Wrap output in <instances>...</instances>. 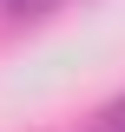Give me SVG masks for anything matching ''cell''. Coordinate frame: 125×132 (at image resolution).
<instances>
[{"instance_id": "cell-1", "label": "cell", "mask_w": 125, "mask_h": 132, "mask_svg": "<svg viewBox=\"0 0 125 132\" xmlns=\"http://www.w3.org/2000/svg\"><path fill=\"white\" fill-rule=\"evenodd\" d=\"M0 7H7V20H20V27H26V20H53L66 0H0Z\"/></svg>"}, {"instance_id": "cell-2", "label": "cell", "mask_w": 125, "mask_h": 132, "mask_svg": "<svg viewBox=\"0 0 125 132\" xmlns=\"http://www.w3.org/2000/svg\"><path fill=\"white\" fill-rule=\"evenodd\" d=\"M86 132H125V93L112 99V106H105V112H99V119H92Z\"/></svg>"}]
</instances>
